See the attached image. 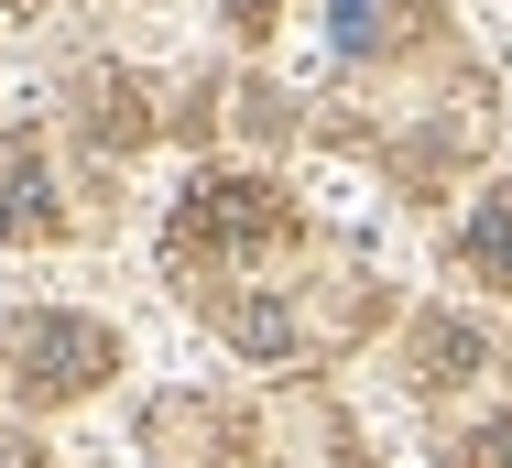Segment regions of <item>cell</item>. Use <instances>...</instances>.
Returning a JSON list of instances; mask_svg holds the SVG:
<instances>
[{
	"mask_svg": "<svg viewBox=\"0 0 512 468\" xmlns=\"http://www.w3.org/2000/svg\"><path fill=\"white\" fill-rule=\"evenodd\" d=\"M273 229H284V196L251 186V175H207L175 207V251H240V240H273Z\"/></svg>",
	"mask_w": 512,
	"mask_h": 468,
	"instance_id": "6da1fadb",
	"label": "cell"
},
{
	"mask_svg": "<svg viewBox=\"0 0 512 468\" xmlns=\"http://www.w3.org/2000/svg\"><path fill=\"white\" fill-rule=\"evenodd\" d=\"M11 360L33 371V392H88V381L109 371V338L77 327V316H33V327L11 338Z\"/></svg>",
	"mask_w": 512,
	"mask_h": 468,
	"instance_id": "7a4b0ae2",
	"label": "cell"
},
{
	"mask_svg": "<svg viewBox=\"0 0 512 468\" xmlns=\"http://www.w3.org/2000/svg\"><path fill=\"white\" fill-rule=\"evenodd\" d=\"M458 262L480 283H512V196H480V207L458 218Z\"/></svg>",
	"mask_w": 512,
	"mask_h": 468,
	"instance_id": "3957f363",
	"label": "cell"
},
{
	"mask_svg": "<svg viewBox=\"0 0 512 468\" xmlns=\"http://www.w3.org/2000/svg\"><path fill=\"white\" fill-rule=\"evenodd\" d=\"M404 11L414 0H327V44L338 55H382V44H404Z\"/></svg>",
	"mask_w": 512,
	"mask_h": 468,
	"instance_id": "277c9868",
	"label": "cell"
},
{
	"mask_svg": "<svg viewBox=\"0 0 512 468\" xmlns=\"http://www.w3.org/2000/svg\"><path fill=\"white\" fill-rule=\"evenodd\" d=\"M55 229V186L44 164H0V240H44Z\"/></svg>",
	"mask_w": 512,
	"mask_h": 468,
	"instance_id": "5b68a950",
	"label": "cell"
},
{
	"mask_svg": "<svg viewBox=\"0 0 512 468\" xmlns=\"http://www.w3.org/2000/svg\"><path fill=\"white\" fill-rule=\"evenodd\" d=\"M229 338H240L251 360H284V349H295V316H284L273 294H240V305H229Z\"/></svg>",
	"mask_w": 512,
	"mask_h": 468,
	"instance_id": "8992f818",
	"label": "cell"
},
{
	"mask_svg": "<svg viewBox=\"0 0 512 468\" xmlns=\"http://www.w3.org/2000/svg\"><path fill=\"white\" fill-rule=\"evenodd\" d=\"M480 468H512V425H480V447H469Z\"/></svg>",
	"mask_w": 512,
	"mask_h": 468,
	"instance_id": "52a82bcc",
	"label": "cell"
}]
</instances>
